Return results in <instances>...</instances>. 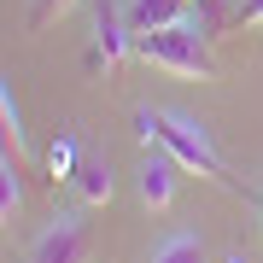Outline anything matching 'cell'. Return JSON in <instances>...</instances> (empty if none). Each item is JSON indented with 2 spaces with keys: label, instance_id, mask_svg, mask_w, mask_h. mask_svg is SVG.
<instances>
[{
  "label": "cell",
  "instance_id": "cell-1",
  "mask_svg": "<svg viewBox=\"0 0 263 263\" xmlns=\"http://www.w3.org/2000/svg\"><path fill=\"white\" fill-rule=\"evenodd\" d=\"M141 141L164 146L187 176H205V181H216V187H228V164H222V152H216L211 129L193 123L187 111H141Z\"/></svg>",
  "mask_w": 263,
  "mask_h": 263
},
{
  "label": "cell",
  "instance_id": "cell-2",
  "mask_svg": "<svg viewBox=\"0 0 263 263\" xmlns=\"http://www.w3.org/2000/svg\"><path fill=\"white\" fill-rule=\"evenodd\" d=\"M135 53L146 59L152 70H170V76H193V82H211L216 65H211V47L199 35V24H170V29H146L135 35Z\"/></svg>",
  "mask_w": 263,
  "mask_h": 263
},
{
  "label": "cell",
  "instance_id": "cell-3",
  "mask_svg": "<svg viewBox=\"0 0 263 263\" xmlns=\"http://www.w3.org/2000/svg\"><path fill=\"white\" fill-rule=\"evenodd\" d=\"M29 263H94V228L76 211H59L29 246Z\"/></svg>",
  "mask_w": 263,
  "mask_h": 263
},
{
  "label": "cell",
  "instance_id": "cell-4",
  "mask_svg": "<svg viewBox=\"0 0 263 263\" xmlns=\"http://www.w3.org/2000/svg\"><path fill=\"white\" fill-rule=\"evenodd\" d=\"M129 53H135L129 6H117V0H100V6H94V70H117Z\"/></svg>",
  "mask_w": 263,
  "mask_h": 263
},
{
  "label": "cell",
  "instance_id": "cell-5",
  "mask_svg": "<svg viewBox=\"0 0 263 263\" xmlns=\"http://www.w3.org/2000/svg\"><path fill=\"white\" fill-rule=\"evenodd\" d=\"M176 158H170L164 146H152L141 158V205L146 211H170V199H176Z\"/></svg>",
  "mask_w": 263,
  "mask_h": 263
},
{
  "label": "cell",
  "instance_id": "cell-6",
  "mask_svg": "<svg viewBox=\"0 0 263 263\" xmlns=\"http://www.w3.org/2000/svg\"><path fill=\"white\" fill-rule=\"evenodd\" d=\"M70 187H76V199L82 205H111V164L105 158H94V152H82V164H76V176H70Z\"/></svg>",
  "mask_w": 263,
  "mask_h": 263
},
{
  "label": "cell",
  "instance_id": "cell-7",
  "mask_svg": "<svg viewBox=\"0 0 263 263\" xmlns=\"http://www.w3.org/2000/svg\"><path fill=\"white\" fill-rule=\"evenodd\" d=\"M123 6H129L135 35H146V29H170V24H181L187 0H123Z\"/></svg>",
  "mask_w": 263,
  "mask_h": 263
},
{
  "label": "cell",
  "instance_id": "cell-8",
  "mask_svg": "<svg viewBox=\"0 0 263 263\" xmlns=\"http://www.w3.org/2000/svg\"><path fill=\"white\" fill-rule=\"evenodd\" d=\"M18 211H24V170H18V158H0V216L6 222H18Z\"/></svg>",
  "mask_w": 263,
  "mask_h": 263
},
{
  "label": "cell",
  "instance_id": "cell-9",
  "mask_svg": "<svg viewBox=\"0 0 263 263\" xmlns=\"http://www.w3.org/2000/svg\"><path fill=\"white\" fill-rule=\"evenodd\" d=\"M152 263H205V240L199 234H170L158 252H152Z\"/></svg>",
  "mask_w": 263,
  "mask_h": 263
},
{
  "label": "cell",
  "instance_id": "cell-10",
  "mask_svg": "<svg viewBox=\"0 0 263 263\" xmlns=\"http://www.w3.org/2000/svg\"><path fill=\"white\" fill-rule=\"evenodd\" d=\"M0 123H6V152L24 158V152H29V135H24V111H18V100H12V88L0 94Z\"/></svg>",
  "mask_w": 263,
  "mask_h": 263
},
{
  "label": "cell",
  "instance_id": "cell-11",
  "mask_svg": "<svg viewBox=\"0 0 263 263\" xmlns=\"http://www.w3.org/2000/svg\"><path fill=\"white\" fill-rule=\"evenodd\" d=\"M76 164H82V152H76L70 135H65V141H53V152H47V176H53V181H70Z\"/></svg>",
  "mask_w": 263,
  "mask_h": 263
},
{
  "label": "cell",
  "instance_id": "cell-12",
  "mask_svg": "<svg viewBox=\"0 0 263 263\" xmlns=\"http://www.w3.org/2000/svg\"><path fill=\"white\" fill-rule=\"evenodd\" d=\"M76 0H29V29H47L53 18H65Z\"/></svg>",
  "mask_w": 263,
  "mask_h": 263
},
{
  "label": "cell",
  "instance_id": "cell-13",
  "mask_svg": "<svg viewBox=\"0 0 263 263\" xmlns=\"http://www.w3.org/2000/svg\"><path fill=\"white\" fill-rule=\"evenodd\" d=\"M234 18H240V24H263V0H240Z\"/></svg>",
  "mask_w": 263,
  "mask_h": 263
}]
</instances>
